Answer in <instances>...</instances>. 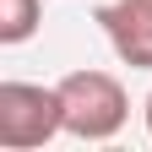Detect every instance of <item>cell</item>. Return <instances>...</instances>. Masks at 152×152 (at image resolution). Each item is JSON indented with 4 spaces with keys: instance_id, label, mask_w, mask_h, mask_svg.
Returning a JSON list of instances; mask_svg holds the SVG:
<instances>
[{
    "instance_id": "obj_1",
    "label": "cell",
    "mask_w": 152,
    "mask_h": 152,
    "mask_svg": "<svg viewBox=\"0 0 152 152\" xmlns=\"http://www.w3.org/2000/svg\"><path fill=\"white\" fill-rule=\"evenodd\" d=\"M60 109H65V136L76 141H109L130 120V98H125L120 76H109V71L60 76Z\"/></svg>"
},
{
    "instance_id": "obj_4",
    "label": "cell",
    "mask_w": 152,
    "mask_h": 152,
    "mask_svg": "<svg viewBox=\"0 0 152 152\" xmlns=\"http://www.w3.org/2000/svg\"><path fill=\"white\" fill-rule=\"evenodd\" d=\"M38 33V0H0V44H27Z\"/></svg>"
},
{
    "instance_id": "obj_2",
    "label": "cell",
    "mask_w": 152,
    "mask_h": 152,
    "mask_svg": "<svg viewBox=\"0 0 152 152\" xmlns=\"http://www.w3.org/2000/svg\"><path fill=\"white\" fill-rule=\"evenodd\" d=\"M65 130L60 87L38 82H0V147L6 152H33Z\"/></svg>"
},
{
    "instance_id": "obj_5",
    "label": "cell",
    "mask_w": 152,
    "mask_h": 152,
    "mask_svg": "<svg viewBox=\"0 0 152 152\" xmlns=\"http://www.w3.org/2000/svg\"><path fill=\"white\" fill-rule=\"evenodd\" d=\"M147 136H152V92H147Z\"/></svg>"
},
{
    "instance_id": "obj_3",
    "label": "cell",
    "mask_w": 152,
    "mask_h": 152,
    "mask_svg": "<svg viewBox=\"0 0 152 152\" xmlns=\"http://www.w3.org/2000/svg\"><path fill=\"white\" fill-rule=\"evenodd\" d=\"M98 27L114 44V54L130 71H152V0H114L98 6Z\"/></svg>"
}]
</instances>
